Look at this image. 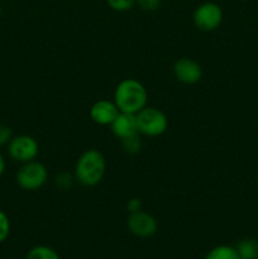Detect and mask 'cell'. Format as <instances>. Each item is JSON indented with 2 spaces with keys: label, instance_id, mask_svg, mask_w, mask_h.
Listing matches in <instances>:
<instances>
[{
  "label": "cell",
  "instance_id": "6da1fadb",
  "mask_svg": "<svg viewBox=\"0 0 258 259\" xmlns=\"http://www.w3.org/2000/svg\"><path fill=\"white\" fill-rule=\"evenodd\" d=\"M148 93L141 81L125 78L118 83L114 93V103L121 113L137 114L147 106Z\"/></svg>",
  "mask_w": 258,
  "mask_h": 259
},
{
  "label": "cell",
  "instance_id": "7a4b0ae2",
  "mask_svg": "<svg viewBox=\"0 0 258 259\" xmlns=\"http://www.w3.org/2000/svg\"><path fill=\"white\" fill-rule=\"evenodd\" d=\"M106 171L104 154L98 149H88L78 157L75 166L76 181L86 187H94L101 182Z\"/></svg>",
  "mask_w": 258,
  "mask_h": 259
},
{
  "label": "cell",
  "instance_id": "3957f363",
  "mask_svg": "<svg viewBox=\"0 0 258 259\" xmlns=\"http://www.w3.org/2000/svg\"><path fill=\"white\" fill-rule=\"evenodd\" d=\"M138 133L146 137H159L168 128L166 114L158 108L146 106L136 114Z\"/></svg>",
  "mask_w": 258,
  "mask_h": 259
},
{
  "label": "cell",
  "instance_id": "277c9868",
  "mask_svg": "<svg viewBox=\"0 0 258 259\" xmlns=\"http://www.w3.org/2000/svg\"><path fill=\"white\" fill-rule=\"evenodd\" d=\"M18 186L25 191H37L45 186L48 180V169L40 162L30 161L22 163L15 175Z\"/></svg>",
  "mask_w": 258,
  "mask_h": 259
},
{
  "label": "cell",
  "instance_id": "5b68a950",
  "mask_svg": "<svg viewBox=\"0 0 258 259\" xmlns=\"http://www.w3.org/2000/svg\"><path fill=\"white\" fill-rule=\"evenodd\" d=\"M8 153L13 161L27 163L37 158L39 153V146L33 137L22 134V136L13 137L8 144Z\"/></svg>",
  "mask_w": 258,
  "mask_h": 259
},
{
  "label": "cell",
  "instance_id": "8992f818",
  "mask_svg": "<svg viewBox=\"0 0 258 259\" xmlns=\"http://www.w3.org/2000/svg\"><path fill=\"white\" fill-rule=\"evenodd\" d=\"M192 20L197 29L204 30V32H211L222 24L223 10L217 3H204L195 9Z\"/></svg>",
  "mask_w": 258,
  "mask_h": 259
},
{
  "label": "cell",
  "instance_id": "52a82bcc",
  "mask_svg": "<svg viewBox=\"0 0 258 259\" xmlns=\"http://www.w3.org/2000/svg\"><path fill=\"white\" fill-rule=\"evenodd\" d=\"M126 227L132 234L142 238V239L153 237L158 229V224H157V220L154 219V217H152L149 212L143 211V210L131 212L128 219H126Z\"/></svg>",
  "mask_w": 258,
  "mask_h": 259
},
{
  "label": "cell",
  "instance_id": "ba28073f",
  "mask_svg": "<svg viewBox=\"0 0 258 259\" xmlns=\"http://www.w3.org/2000/svg\"><path fill=\"white\" fill-rule=\"evenodd\" d=\"M174 75L181 83L195 85L202 77V68L195 60L189 57H182L175 62Z\"/></svg>",
  "mask_w": 258,
  "mask_h": 259
},
{
  "label": "cell",
  "instance_id": "9c48e42d",
  "mask_svg": "<svg viewBox=\"0 0 258 259\" xmlns=\"http://www.w3.org/2000/svg\"><path fill=\"white\" fill-rule=\"evenodd\" d=\"M119 113L116 104L110 100H99L90 108V118L98 125H111Z\"/></svg>",
  "mask_w": 258,
  "mask_h": 259
},
{
  "label": "cell",
  "instance_id": "30bf717a",
  "mask_svg": "<svg viewBox=\"0 0 258 259\" xmlns=\"http://www.w3.org/2000/svg\"><path fill=\"white\" fill-rule=\"evenodd\" d=\"M111 132L118 139L128 138V137L138 134V125H137L136 114L119 113L115 120L111 123Z\"/></svg>",
  "mask_w": 258,
  "mask_h": 259
},
{
  "label": "cell",
  "instance_id": "8fae6325",
  "mask_svg": "<svg viewBox=\"0 0 258 259\" xmlns=\"http://www.w3.org/2000/svg\"><path fill=\"white\" fill-rule=\"evenodd\" d=\"M240 259H258V239L247 238L242 239L235 245Z\"/></svg>",
  "mask_w": 258,
  "mask_h": 259
},
{
  "label": "cell",
  "instance_id": "7c38bea8",
  "mask_svg": "<svg viewBox=\"0 0 258 259\" xmlns=\"http://www.w3.org/2000/svg\"><path fill=\"white\" fill-rule=\"evenodd\" d=\"M204 259H240V257L235 247L223 244L210 249Z\"/></svg>",
  "mask_w": 258,
  "mask_h": 259
},
{
  "label": "cell",
  "instance_id": "4fadbf2b",
  "mask_svg": "<svg viewBox=\"0 0 258 259\" xmlns=\"http://www.w3.org/2000/svg\"><path fill=\"white\" fill-rule=\"evenodd\" d=\"M25 259H61L58 253L48 245H35L28 252Z\"/></svg>",
  "mask_w": 258,
  "mask_h": 259
},
{
  "label": "cell",
  "instance_id": "5bb4252c",
  "mask_svg": "<svg viewBox=\"0 0 258 259\" xmlns=\"http://www.w3.org/2000/svg\"><path fill=\"white\" fill-rule=\"evenodd\" d=\"M138 134H134V136L128 137V138L121 139V147H123L125 153L137 154L139 151H141L142 141L141 138H139Z\"/></svg>",
  "mask_w": 258,
  "mask_h": 259
},
{
  "label": "cell",
  "instance_id": "9a60e30c",
  "mask_svg": "<svg viewBox=\"0 0 258 259\" xmlns=\"http://www.w3.org/2000/svg\"><path fill=\"white\" fill-rule=\"evenodd\" d=\"M109 7L115 12H128L136 5V0H106Z\"/></svg>",
  "mask_w": 258,
  "mask_h": 259
},
{
  "label": "cell",
  "instance_id": "2e32d148",
  "mask_svg": "<svg viewBox=\"0 0 258 259\" xmlns=\"http://www.w3.org/2000/svg\"><path fill=\"white\" fill-rule=\"evenodd\" d=\"M10 234V220L3 210H0V244L7 240Z\"/></svg>",
  "mask_w": 258,
  "mask_h": 259
},
{
  "label": "cell",
  "instance_id": "e0dca14e",
  "mask_svg": "<svg viewBox=\"0 0 258 259\" xmlns=\"http://www.w3.org/2000/svg\"><path fill=\"white\" fill-rule=\"evenodd\" d=\"M136 4L144 12H156L161 7L162 0H136Z\"/></svg>",
  "mask_w": 258,
  "mask_h": 259
},
{
  "label": "cell",
  "instance_id": "ac0fdd59",
  "mask_svg": "<svg viewBox=\"0 0 258 259\" xmlns=\"http://www.w3.org/2000/svg\"><path fill=\"white\" fill-rule=\"evenodd\" d=\"M73 179H75V176L72 177L71 175H68L67 172H62V174L58 175L57 179H56V185H57L60 189L67 190L72 186Z\"/></svg>",
  "mask_w": 258,
  "mask_h": 259
},
{
  "label": "cell",
  "instance_id": "d6986e66",
  "mask_svg": "<svg viewBox=\"0 0 258 259\" xmlns=\"http://www.w3.org/2000/svg\"><path fill=\"white\" fill-rule=\"evenodd\" d=\"M13 131L10 126L5 124H0V147H4L9 144V142L13 139Z\"/></svg>",
  "mask_w": 258,
  "mask_h": 259
},
{
  "label": "cell",
  "instance_id": "ffe728a7",
  "mask_svg": "<svg viewBox=\"0 0 258 259\" xmlns=\"http://www.w3.org/2000/svg\"><path fill=\"white\" fill-rule=\"evenodd\" d=\"M142 205L143 204H142L141 199L133 197V199H131L128 202H126V210H128L129 214H131V212L139 211V210H142Z\"/></svg>",
  "mask_w": 258,
  "mask_h": 259
},
{
  "label": "cell",
  "instance_id": "44dd1931",
  "mask_svg": "<svg viewBox=\"0 0 258 259\" xmlns=\"http://www.w3.org/2000/svg\"><path fill=\"white\" fill-rule=\"evenodd\" d=\"M5 168H7V162H5L4 156H3L2 152H0V176H2V175L4 174Z\"/></svg>",
  "mask_w": 258,
  "mask_h": 259
},
{
  "label": "cell",
  "instance_id": "7402d4cb",
  "mask_svg": "<svg viewBox=\"0 0 258 259\" xmlns=\"http://www.w3.org/2000/svg\"><path fill=\"white\" fill-rule=\"evenodd\" d=\"M2 13H3V9H2V5H0V17H2Z\"/></svg>",
  "mask_w": 258,
  "mask_h": 259
},
{
  "label": "cell",
  "instance_id": "603a6c76",
  "mask_svg": "<svg viewBox=\"0 0 258 259\" xmlns=\"http://www.w3.org/2000/svg\"><path fill=\"white\" fill-rule=\"evenodd\" d=\"M257 180H258V175H257Z\"/></svg>",
  "mask_w": 258,
  "mask_h": 259
}]
</instances>
